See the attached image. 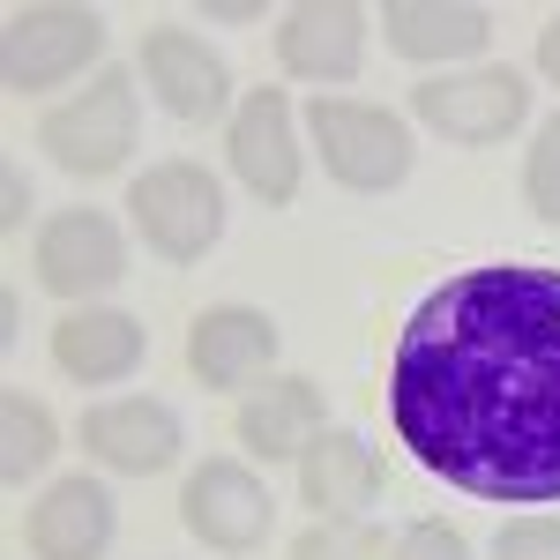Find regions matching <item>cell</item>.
Returning a JSON list of instances; mask_svg holds the SVG:
<instances>
[{"instance_id": "cell-2", "label": "cell", "mask_w": 560, "mask_h": 560, "mask_svg": "<svg viewBox=\"0 0 560 560\" xmlns=\"http://www.w3.org/2000/svg\"><path fill=\"white\" fill-rule=\"evenodd\" d=\"M306 135H314V158L322 173L351 187V195H388L411 179V128L388 113V105H366V97H322L306 105Z\"/></svg>"}, {"instance_id": "cell-21", "label": "cell", "mask_w": 560, "mask_h": 560, "mask_svg": "<svg viewBox=\"0 0 560 560\" xmlns=\"http://www.w3.org/2000/svg\"><path fill=\"white\" fill-rule=\"evenodd\" d=\"M523 202L546 217V224H560V113L523 150Z\"/></svg>"}, {"instance_id": "cell-4", "label": "cell", "mask_w": 560, "mask_h": 560, "mask_svg": "<svg viewBox=\"0 0 560 560\" xmlns=\"http://www.w3.org/2000/svg\"><path fill=\"white\" fill-rule=\"evenodd\" d=\"M38 142L60 173L113 179L135 158V75L128 68H97L68 105H52L38 120Z\"/></svg>"}, {"instance_id": "cell-11", "label": "cell", "mask_w": 560, "mask_h": 560, "mask_svg": "<svg viewBox=\"0 0 560 560\" xmlns=\"http://www.w3.org/2000/svg\"><path fill=\"white\" fill-rule=\"evenodd\" d=\"M142 83L187 128H210V120H224V105H232V68L195 31H179V23L142 31Z\"/></svg>"}, {"instance_id": "cell-1", "label": "cell", "mask_w": 560, "mask_h": 560, "mask_svg": "<svg viewBox=\"0 0 560 560\" xmlns=\"http://www.w3.org/2000/svg\"><path fill=\"white\" fill-rule=\"evenodd\" d=\"M388 419L419 471L471 501H560V269L441 277L396 337Z\"/></svg>"}, {"instance_id": "cell-23", "label": "cell", "mask_w": 560, "mask_h": 560, "mask_svg": "<svg viewBox=\"0 0 560 560\" xmlns=\"http://www.w3.org/2000/svg\"><path fill=\"white\" fill-rule=\"evenodd\" d=\"M396 560H471V538H464L456 523L427 516V523H411V530L396 538Z\"/></svg>"}, {"instance_id": "cell-14", "label": "cell", "mask_w": 560, "mask_h": 560, "mask_svg": "<svg viewBox=\"0 0 560 560\" xmlns=\"http://www.w3.org/2000/svg\"><path fill=\"white\" fill-rule=\"evenodd\" d=\"M113 530H120V509L97 478H52L45 501H31L23 516V546L31 560H105L113 553Z\"/></svg>"}, {"instance_id": "cell-24", "label": "cell", "mask_w": 560, "mask_h": 560, "mask_svg": "<svg viewBox=\"0 0 560 560\" xmlns=\"http://www.w3.org/2000/svg\"><path fill=\"white\" fill-rule=\"evenodd\" d=\"M530 60H538V75H546V83H560V8L538 23V52H530Z\"/></svg>"}, {"instance_id": "cell-10", "label": "cell", "mask_w": 560, "mask_h": 560, "mask_svg": "<svg viewBox=\"0 0 560 560\" xmlns=\"http://www.w3.org/2000/svg\"><path fill=\"white\" fill-rule=\"evenodd\" d=\"M179 448H187V433H179V411L165 396H113V404L83 411V456L120 478L173 471Z\"/></svg>"}, {"instance_id": "cell-9", "label": "cell", "mask_w": 560, "mask_h": 560, "mask_svg": "<svg viewBox=\"0 0 560 560\" xmlns=\"http://www.w3.org/2000/svg\"><path fill=\"white\" fill-rule=\"evenodd\" d=\"M31 269L52 300L90 306L97 292H113L128 277V232L105 210H60L38 224V247H31Z\"/></svg>"}, {"instance_id": "cell-13", "label": "cell", "mask_w": 560, "mask_h": 560, "mask_svg": "<svg viewBox=\"0 0 560 560\" xmlns=\"http://www.w3.org/2000/svg\"><path fill=\"white\" fill-rule=\"evenodd\" d=\"M366 31H374V15L359 0H300L277 23V60L300 83H351L366 68Z\"/></svg>"}, {"instance_id": "cell-19", "label": "cell", "mask_w": 560, "mask_h": 560, "mask_svg": "<svg viewBox=\"0 0 560 560\" xmlns=\"http://www.w3.org/2000/svg\"><path fill=\"white\" fill-rule=\"evenodd\" d=\"M52 456H60V419L45 411L38 396L8 388V396H0V486L23 493Z\"/></svg>"}, {"instance_id": "cell-7", "label": "cell", "mask_w": 560, "mask_h": 560, "mask_svg": "<svg viewBox=\"0 0 560 560\" xmlns=\"http://www.w3.org/2000/svg\"><path fill=\"white\" fill-rule=\"evenodd\" d=\"M179 523L210 553H255L269 538V523H277V493L240 456H202L187 471V486H179Z\"/></svg>"}, {"instance_id": "cell-8", "label": "cell", "mask_w": 560, "mask_h": 560, "mask_svg": "<svg viewBox=\"0 0 560 560\" xmlns=\"http://www.w3.org/2000/svg\"><path fill=\"white\" fill-rule=\"evenodd\" d=\"M224 158H232V179L255 195L261 210L300 202L306 150H300L292 97H284V90H255V97H240V113H232V128H224Z\"/></svg>"}, {"instance_id": "cell-3", "label": "cell", "mask_w": 560, "mask_h": 560, "mask_svg": "<svg viewBox=\"0 0 560 560\" xmlns=\"http://www.w3.org/2000/svg\"><path fill=\"white\" fill-rule=\"evenodd\" d=\"M105 52V15L83 0H23L8 8L0 31V83L15 97H45V90L75 83L90 60Z\"/></svg>"}, {"instance_id": "cell-17", "label": "cell", "mask_w": 560, "mask_h": 560, "mask_svg": "<svg viewBox=\"0 0 560 560\" xmlns=\"http://www.w3.org/2000/svg\"><path fill=\"white\" fill-rule=\"evenodd\" d=\"M232 433H240V448L261 456V464H300L306 448L322 441V388L306 382V374H277V382H261L240 411H232Z\"/></svg>"}, {"instance_id": "cell-6", "label": "cell", "mask_w": 560, "mask_h": 560, "mask_svg": "<svg viewBox=\"0 0 560 560\" xmlns=\"http://www.w3.org/2000/svg\"><path fill=\"white\" fill-rule=\"evenodd\" d=\"M411 113L427 120L441 142L456 150H486V142H509L530 120V83L516 68H464V75H433L411 90Z\"/></svg>"}, {"instance_id": "cell-22", "label": "cell", "mask_w": 560, "mask_h": 560, "mask_svg": "<svg viewBox=\"0 0 560 560\" xmlns=\"http://www.w3.org/2000/svg\"><path fill=\"white\" fill-rule=\"evenodd\" d=\"M493 560H560V516H538V509L509 516L493 538Z\"/></svg>"}, {"instance_id": "cell-15", "label": "cell", "mask_w": 560, "mask_h": 560, "mask_svg": "<svg viewBox=\"0 0 560 560\" xmlns=\"http://www.w3.org/2000/svg\"><path fill=\"white\" fill-rule=\"evenodd\" d=\"M382 38L396 60L448 68V60H471V52L493 45V8L486 0H388Z\"/></svg>"}, {"instance_id": "cell-18", "label": "cell", "mask_w": 560, "mask_h": 560, "mask_svg": "<svg viewBox=\"0 0 560 560\" xmlns=\"http://www.w3.org/2000/svg\"><path fill=\"white\" fill-rule=\"evenodd\" d=\"M374 493H382V464H374V448H366L359 433L329 427L300 456V501L314 516H359Z\"/></svg>"}, {"instance_id": "cell-20", "label": "cell", "mask_w": 560, "mask_h": 560, "mask_svg": "<svg viewBox=\"0 0 560 560\" xmlns=\"http://www.w3.org/2000/svg\"><path fill=\"white\" fill-rule=\"evenodd\" d=\"M292 560H396V546L366 516H314L292 538Z\"/></svg>"}, {"instance_id": "cell-12", "label": "cell", "mask_w": 560, "mask_h": 560, "mask_svg": "<svg viewBox=\"0 0 560 560\" xmlns=\"http://www.w3.org/2000/svg\"><path fill=\"white\" fill-rule=\"evenodd\" d=\"M277 366V322L261 314V306H202L195 322H187V374L217 396H232V388H261V374Z\"/></svg>"}, {"instance_id": "cell-16", "label": "cell", "mask_w": 560, "mask_h": 560, "mask_svg": "<svg viewBox=\"0 0 560 560\" xmlns=\"http://www.w3.org/2000/svg\"><path fill=\"white\" fill-rule=\"evenodd\" d=\"M150 351V329L135 322L128 306H68L52 322V366L83 388H105V382H128Z\"/></svg>"}, {"instance_id": "cell-5", "label": "cell", "mask_w": 560, "mask_h": 560, "mask_svg": "<svg viewBox=\"0 0 560 560\" xmlns=\"http://www.w3.org/2000/svg\"><path fill=\"white\" fill-rule=\"evenodd\" d=\"M128 217L158 261H202L224 232V187L195 158H165L128 187Z\"/></svg>"}, {"instance_id": "cell-25", "label": "cell", "mask_w": 560, "mask_h": 560, "mask_svg": "<svg viewBox=\"0 0 560 560\" xmlns=\"http://www.w3.org/2000/svg\"><path fill=\"white\" fill-rule=\"evenodd\" d=\"M0 195H8V210H0V224H8V232H23V217H31V179L15 173V165H8V179H0Z\"/></svg>"}, {"instance_id": "cell-26", "label": "cell", "mask_w": 560, "mask_h": 560, "mask_svg": "<svg viewBox=\"0 0 560 560\" xmlns=\"http://www.w3.org/2000/svg\"><path fill=\"white\" fill-rule=\"evenodd\" d=\"M202 15H217V23H261L255 0H232V8H202Z\"/></svg>"}]
</instances>
